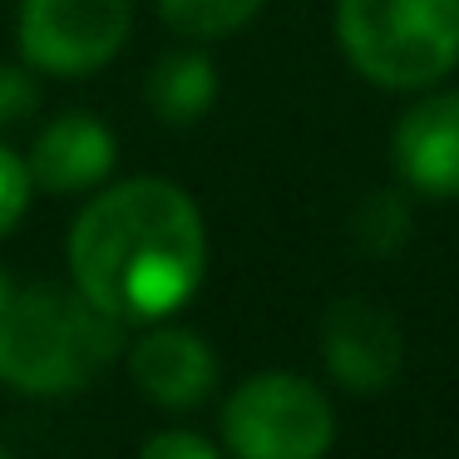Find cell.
I'll return each mask as SVG.
<instances>
[{"mask_svg":"<svg viewBox=\"0 0 459 459\" xmlns=\"http://www.w3.org/2000/svg\"><path fill=\"white\" fill-rule=\"evenodd\" d=\"M208 272L203 212L178 183L129 178L90 203L70 228V277L119 326L163 321Z\"/></svg>","mask_w":459,"mask_h":459,"instance_id":"obj_1","label":"cell"},{"mask_svg":"<svg viewBox=\"0 0 459 459\" xmlns=\"http://www.w3.org/2000/svg\"><path fill=\"white\" fill-rule=\"evenodd\" d=\"M124 326L80 287H25L0 307V380L25 395H70L104 376Z\"/></svg>","mask_w":459,"mask_h":459,"instance_id":"obj_2","label":"cell"},{"mask_svg":"<svg viewBox=\"0 0 459 459\" xmlns=\"http://www.w3.org/2000/svg\"><path fill=\"white\" fill-rule=\"evenodd\" d=\"M336 40L380 90H425L459 65V0H336Z\"/></svg>","mask_w":459,"mask_h":459,"instance_id":"obj_3","label":"cell"},{"mask_svg":"<svg viewBox=\"0 0 459 459\" xmlns=\"http://www.w3.org/2000/svg\"><path fill=\"white\" fill-rule=\"evenodd\" d=\"M222 439L232 459H321L336 439V410L311 380L262 370L228 395Z\"/></svg>","mask_w":459,"mask_h":459,"instance_id":"obj_4","label":"cell"},{"mask_svg":"<svg viewBox=\"0 0 459 459\" xmlns=\"http://www.w3.org/2000/svg\"><path fill=\"white\" fill-rule=\"evenodd\" d=\"M129 30L134 0H21V50L50 74L104 70Z\"/></svg>","mask_w":459,"mask_h":459,"instance_id":"obj_5","label":"cell"},{"mask_svg":"<svg viewBox=\"0 0 459 459\" xmlns=\"http://www.w3.org/2000/svg\"><path fill=\"white\" fill-rule=\"evenodd\" d=\"M400 326L385 307L366 297H346L326 311L321 326V356H326L331 376L346 390H385L400 376Z\"/></svg>","mask_w":459,"mask_h":459,"instance_id":"obj_6","label":"cell"},{"mask_svg":"<svg viewBox=\"0 0 459 459\" xmlns=\"http://www.w3.org/2000/svg\"><path fill=\"white\" fill-rule=\"evenodd\" d=\"M129 376L153 405L163 410H193L218 385V356L203 336L183 326H153L134 341Z\"/></svg>","mask_w":459,"mask_h":459,"instance_id":"obj_7","label":"cell"},{"mask_svg":"<svg viewBox=\"0 0 459 459\" xmlns=\"http://www.w3.org/2000/svg\"><path fill=\"white\" fill-rule=\"evenodd\" d=\"M395 169L429 198H459V90L429 94L395 124Z\"/></svg>","mask_w":459,"mask_h":459,"instance_id":"obj_8","label":"cell"},{"mask_svg":"<svg viewBox=\"0 0 459 459\" xmlns=\"http://www.w3.org/2000/svg\"><path fill=\"white\" fill-rule=\"evenodd\" d=\"M114 159H119V143L104 129V119H94V114H60V119L35 139V149L25 163H30L35 188L84 193V188H100V183L109 178Z\"/></svg>","mask_w":459,"mask_h":459,"instance_id":"obj_9","label":"cell"},{"mask_svg":"<svg viewBox=\"0 0 459 459\" xmlns=\"http://www.w3.org/2000/svg\"><path fill=\"white\" fill-rule=\"evenodd\" d=\"M212 100H218V70H212L208 55L178 50V55H163L149 70V109L173 129L198 124L212 109Z\"/></svg>","mask_w":459,"mask_h":459,"instance_id":"obj_10","label":"cell"},{"mask_svg":"<svg viewBox=\"0 0 459 459\" xmlns=\"http://www.w3.org/2000/svg\"><path fill=\"white\" fill-rule=\"evenodd\" d=\"M257 11L262 0H159V15L188 40H222L242 30Z\"/></svg>","mask_w":459,"mask_h":459,"instance_id":"obj_11","label":"cell"},{"mask_svg":"<svg viewBox=\"0 0 459 459\" xmlns=\"http://www.w3.org/2000/svg\"><path fill=\"white\" fill-rule=\"evenodd\" d=\"M405 232H410V208H405V198H400V193H370V198L360 203V212H356V242L366 252L390 257V252H400Z\"/></svg>","mask_w":459,"mask_h":459,"instance_id":"obj_12","label":"cell"},{"mask_svg":"<svg viewBox=\"0 0 459 459\" xmlns=\"http://www.w3.org/2000/svg\"><path fill=\"white\" fill-rule=\"evenodd\" d=\"M30 193H35L30 163H25L15 149H5V143H0V238H5V232L25 218Z\"/></svg>","mask_w":459,"mask_h":459,"instance_id":"obj_13","label":"cell"},{"mask_svg":"<svg viewBox=\"0 0 459 459\" xmlns=\"http://www.w3.org/2000/svg\"><path fill=\"white\" fill-rule=\"evenodd\" d=\"M139 459H222V455L193 429H163L139 449Z\"/></svg>","mask_w":459,"mask_h":459,"instance_id":"obj_14","label":"cell"},{"mask_svg":"<svg viewBox=\"0 0 459 459\" xmlns=\"http://www.w3.org/2000/svg\"><path fill=\"white\" fill-rule=\"evenodd\" d=\"M35 109V84L21 70H0V124H21Z\"/></svg>","mask_w":459,"mask_h":459,"instance_id":"obj_15","label":"cell"},{"mask_svg":"<svg viewBox=\"0 0 459 459\" xmlns=\"http://www.w3.org/2000/svg\"><path fill=\"white\" fill-rule=\"evenodd\" d=\"M5 301H11V277L0 272V307H5Z\"/></svg>","mask_w":459,"mask_h":459,"instance_id":"obj_16","label":"cell"},{"mask_svg":"<svg viewBox=\"0 0 459 459\" xmlns=\"http://www.w3.org/2000/svg\"><path fill=\"white\" fill-rule=\"evenodd\" d=\"M0 459H11V455H5V449H0Z\"/></svg>","mask_w":459,"mask_h":459,"instance_id":"obj_17","label":"cell"}]
</instances>
